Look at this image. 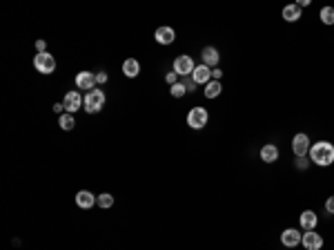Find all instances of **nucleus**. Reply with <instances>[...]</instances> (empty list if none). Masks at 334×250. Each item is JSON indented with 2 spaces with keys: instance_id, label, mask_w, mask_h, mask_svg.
I'll use <instances>...</instances> for the list:
<instances>
[{
  "instance_id": "7c9ffc66",
  "label": "nucleus",
  "mask_w": 334,
  "mask_h": 250,
  "mask_svg": "<svg viewBox=\"0 0 334 250\" xmlns=\"http://www.w3.org/2000/svg\"><path fill=\"white\" fill-rule=\"evenodd\" d=\"M54 110H56V112H63L65 105H63V103H56V105H54Z\"/></svg>"
},
{
  "instance_id": "f3484780",
  "label": "nucleus",
  "mask_w": 334,
  "mask_h": 250,
  "mask_svg": "<svg viewBox=\"0 0 334 250\" xmlns=\"http://www.w3.org/2000/svg\"><path fill=\"white\" fill-rule=\"evenodd\" d=\"M219 52H216V47H205L203 49V65H207V67H216L219 65Z\"/></svg>"
},
{
  "instance_id": "4468645a",
  "label": "nucleus",
  "mask_w": 334,
  "mask_h": 250,
  "mask_svg": "<svg viewBox=\"0 0 334 250\" xmlns=\"http://www.w3.org/2000/svg\"><path fill=\"white\" fill-rule=\"evenodd\" d=\"M261 159L263 163H274V161L278 159V148L274 143H267L261 148Z\"/></svg>"
},
{
  "instance_id": "39448f33",
  "label": "nucleus",
  "mask_w": 334,
  "mask_h": 250,
  "mask_svg": "<svg viewBox=\"0 0 334 250\" xmlns=\"http://www.w3.org/2000/svg\"><path fill=\"white\" fill-rule=\"evenodd\" d=\"M194 69H196V65H194V60L189 58V56H178V58L174 60V72H176L178 76H192Z\"/></svg>"
},
{
  "instance_id": "c756f323",
  "label": "nucleus",
  "mask_w": 334,
  "mask_h": 250,
  "mask_svg": "<svg viewBox=\"0 0 334 250\" xmlns=\"http://www.w3.org/2000/svg\"><path fill=\"white\" fill-rule=\"evenodd\" d=\"M221 76H223L221 69H212V80H221Z\"/></svg>"
},
{
  "instance_id": "b1692460",
  "label": "nucleus",
  "mask_w": 334,
  "mask_h": 250,
  "mask_svg": "<svg viewBox=\"0 0 334 250\" xmlns=\"http://www.w3.org/2000/svg\"><path fill=\"white\" fill-rule=\"evenodd\" d=\"M183 85H185V90H187V92H194V90H196V85H199V83H196V80H194V78H189V76H185Z\"/></svg>"
},
{
  "instance_id": "ddd939ff",
  "label": "nucleus",
  "mask_w": 334,
  "mask_h": 250,
  "mask_svg": "<svg viewBox=\"0 0 334 250\" xmlns=\"http://www.w3.org/2000/svg\"><path fill=\"white\" fill-rule=\"evenodd\" d=\"M316 224H318V217H316L314 210H305V212L301 214V228L305 230V232H308V230H314Z\"/></svg>"
},
{
  "instance_id": "6e6552de",
  "label": "nucleus",
  "mask_w": 334,
  "mask_h": 250,
  "mask_svg": "<svg viewBox=\"0 0 334 250\" xmlns=\"http://www.w3.org/2000/svg\"><path fill=\"white\" fill-rule=\"evenodd\" d=\"M301 237L303 234L298 232L297 228H287L281 232V244L285 246V248H297V246L301 244Z\"/></svg>"
},
{
  "instance_id": "9d476101",
  "label": "nucleus",
  "mask_w": 334,
  "mask_h": 250,
  "mask_svg": "<svg viewBox=\"0 0 334 250\" xmlns=\"http://www.w3.org/2000/svg\"><path fill=\"white\" fill-rule=\"evenodd\" d=\"M96 85V76L92 74V72H78V76H76V87L78 90H94Z\"/></svg>"
},
{
  "instance_id": "a211bd4d",
  "label": "nucleus",
  "mask_w": 334,
  "mask_h": 250,
  "mask_svg": "<svg viewBox=\"0 0 334 250\" xmlns=\"http://www.w3.org/2000/svg\"><path fill=\"white\" fill-rule=\"evenodd\" d=\"M283 18L287 22H297L301 18V7L298 5H285L283 7Z\"/></svg>"
},
{
  "instance_id": "4be33fe9",
  "label": "nucleus",
  "mask_w": 334,
  "mask_h": 250,
  "mask_svg": "<svg viewBox=\"0 0 334 250\" xmlns=\"http://www.w3.org/2000/svg\"><path fill=\"white\" fill-rule=\"evenodd\" d=\"M74 125H76V123H74L72 114H63V116H60V128H63V130H72Z\"/></svg>"
},
{
  "instance_id": "393cba45",
  "label": "nucleus",
  "mask_w": 334,
  "mask_h": 250,
  "mask_svg": "<svg viewBox=\"0 0 334 250\" xmlns=\"http://www.w3.org/2000/svg\"><path fill=\"white\" fill-rule=\"evenodd\" d=\"M325 210H328L330 214H334V194L332 197H328V201H325Z\"/></svg>"
},
{
  "instance_id": "7ed1b4c3",
  "label": "nucleus",
  "mask_w": 334,
  "mask_h": 250,
  "mask_svg": "<svg viewBox=\"0 0 334 250\" xmlns=\"http://www.w3.org/2000/svg\"><path fill=\"white\" fill-rule=\"evenodd\" d=\"M34 67H36V72H40V74H52L54 69H56V60H54V56L49 52H40V54H36V58H34Z\"/></svg>"
},
{
  "instance_id": "2eb2a0df",
  "label": "nucleus",
  "mask_w": 334,
  "mask_h": 250,
  "mask_svg": "<svg viewBox=\"0 0 334 250\" xmlns=\"http://www.w3.org/2000/svg\"><path fill=\"white\" fill-rule=\"evenodd\" d=\"M76 203H78V208H85V210H87V208H92L96 203V197L89 190H80L78 194H76Z\"/></svg>"
},
{
  "instance_id": "1a4fd4ad",
  "label": "nucleus",
  "mask_w": 334,
  "mask_h": 250,
  "mask_svg": "<svg viewBox=\"0 0 334 250\" xmlns=\"http://www.w3.org/2000/svg\"><path fill=\"white\" fill-rule=\"evenodd\" d=\"M63 105H65V110H67V114H74L76 110L83 107V98H80L78 92H69V94H65Z\"/></svg>"
},
{
  "instance_id": "0eeeda50",
  "label": "nucleus",
  "mask_w": 334,
  "mask_h": 250,
  "mask_svg": "<svg viewBox=\"0 0 334 250\" xmlns=\"http://www.w3.org/2000/svg\"><path fill=\"white\" fill-rule=\"evenodd\" d=\"M310 148H312V145H310V138H308V134H297V136L292 138V152L297 156H305L310 152Z\"/></svg>"
},
{
  "instance_id": "9b49d317",
  "label": "nucleus",
  "mask_w": 334,
  "mask_h": 250,
  "mask_svg": "<svg viewBox=\"0 0 334 250\" xmlns=\"http://www.w3.org/2000/svg\"><path fill=\"white\" fill-rule=\"evenodd\" d=\"M154 38H156V43H161V45H172L174 38H176V32H174L172 27H158Z\"/></svg>"
},
{
  "instance_id": "a878e982",
  "label": "nucleus",
  "mask_w": 334,
  "mask_h": 250,
  "mask_svg": "<svg viewBox=\"0 0 334 250\" xmlns=\"http://www.w3.org/2000/svg\"><path fill=\"white\" fill-rule=\"evenodd\" d=\"M176 72H169V74H167L165 76V80H167V83H169V85H176Z\"/></svg>"
},
{
  "instance_id": "dca6fc26",
  "label": "nucleus",
  "mask_w": 334,
  "mask_h": 250,
  "mask_svg": "<svg viewBox=\"0 0 334 250\" xmlns=\"http://www.w3.org/2000/svg\"><path fill=\"white\" fill-rule=\"evenodd\" d=\"M123 72H125L127 78H136L138 72H141V63H138L136 58H127L125 63H123Z\"/></svg>"
},
{
  "instance_id": "423d86ee",
  "label": "nucleus",
  "mask_w": 334,
  "mask_h": 250,
  "mask_svg": "<svg viewBox=\"0 0 334 250\" xmlns=\"http://www.w3.org/2000/svg\"><path fill=\"white\" fill-rule=\"evenodd\" d=\"M301 244L305 250H321L323 248V237L318 232H314V230H308V232L301 237Z\"/></svg>"
},
{
  "instance_id": "f03ea898",
  "label": "nucleus",
  "mask_w": 334,
  "mask_h": 250,
  "mask_svg": "<svg viewBox=\"0 0 334 250\" xmlns=\"http://www.w3.org/2000/svg\"><path fill=\"white\" fill-rule=\"evenodd\" d=\"M103 105H105V94L100 90H92L85 94V110H87L89 114L100 112Z\"/></svg>"
},
{
  "instance_id": "20e7f679",
  "label": "nucleus",
  "mask_w": 334,
  "mask_h": 250,
  "mask_svg": "<svg viewBox=\"0 0 334 250\" xmlns=\"http://www.w3.org/2000/svg\"><path fill=\"white\" fill-rule=\"evenodd\" d=\"M207 118H209V114L205 107H192L187 114V125L192 130H201L207 125Z\"/></svg>"
},
{
  "instance_id": "f257e3e1",
  "label": "nucleus",
  "mask_w": 334,
  "mask_h": 250,
  "mask_svg": "<svg viewBox=\"0 0 334 250\" xmlns=\"http://www.w3.org/2000/svg\"><path fill=\"white\" fill-rule=\"evenodd\" d=\"M308 154L312 159V163L321 165V168H328V165L334 163V145L328 143V141H318V143H314L310 148Z\"/></svg>"
},
{
  "instance_id": "412c9836",
  "label": "nucleus",
  "mask_w": 334,
  "mask_h": 250,
  "mask_svg": "<svg viewBox=\"0 0 334 250\" xmlns=\"http://www.w3.org/2000/svg\"><path fill=\"white\" fill-rule=\"evenodd\" d=\"M96 203H98L100 208H111V206H114V197H111V194H107V192H105V194H100V197L96 199Z\"/></svg>"
},
{
  "instance_id": "aec40b11",
  "label": "nucleus",
  "mask_w": 334,
  "mask_h": 250,
  "mask_svg": "<svg viewBox=\"0 0 334 250\" xmlns=\"http://www.w3.org/2000/svg\"><path fill=\"white\" fill-rule=\"evenodd\" d=\"M321 20L325 25H334V7H323L321 9Z\"/></svg>"
},
{
  "instance_id": "c85d7f7f",
  "label": "nucleus",
  "mask_w": 334,
  "mask_h": 250,
  "mask_svg": "<svg viewBox=\"0 0 334 250\" xmlns=\"http://www.w3.org/2000/svg\"><path fill=\"white\" fill-rule=\"evenodd\" d=\"M36 49H38V54H40V52H47V45H45V40H38Z\"/></svg>"
},
{
  "instance_id": "f8f14e48",
  "label": "nucleus",
  "mask_w": 334,
  "mask_h": 250,
  "mask_svg": "<svg viewBox=\"0 0 334 250\" xmlns=\"http://www.w3.org/2000/svg\"><path fill=\"white\" fill-rule=\"evenodd\" d=\"M192 78L199 83V85H207L209 80H212V72H209V67L207 65H196V69H194V74H192Z\"/></svg>"
},
{
  "instance_id": "bb28decb",
  "label": "nucleus",
  "mask_w": 334,
  "mask_h": 250,
  "mask_svg": "<svg viewBox=\"0 0 334 250\" xmlns=\"http://www.w3.org/2000/svg\"><path fill=\"white\" fill-rule=\"evenodd\" d=\"M96 83H100V85H105V83H107V74H105V72H100V74H96Z\"/></svg>"
},
{
  "instance_id": "cd10ccee",
  "label": "nucleus",
  "mask_w": 334,
  "mask_h": 250,
  "mask_svg": "<svg viewBox=\"0 0 334 250\" xmlns=\"http://www.w3.org/2000/svg\"><path fill=\"white\" fill-rule=\"evenodd\" d=\"M305 165H308V161H305V156H297V168H305Z\"/></svg>"
},
{
  "instance_id": "6ab92c4d",
  "label": "nucleus",
  "mask_w": 334,
  "mask_h": 250,
  "mask_svg": "<svg viewBox=\"0 0 334 250\" xmlns=\"http://www.w3.org/2000/svg\"><path fill=\"white\" fill-rule=\"evenodd\" d=\"M221 90H223V87H221V80H209L207 85H205V96H207V98H216V96L221 94Z\"/></svg>"
},
{
  "instance_id": "5701e85b",
  "label": "nucleus",
  "mask_w": 334,
  "mask_h": 250,
  "mask_svg": "<svg viewBox=\"0 0 334 250\" xmlns=\"http://www.w3.org/2000/svg\"><path fill=\"white\" fill-rule=\"evenodd\" d=\"M169 92H172V96H174V98H181V96H183L187 90H185V85H183V83H176V85H172V87H169Z\"/></svg>"
}]
</instances>
